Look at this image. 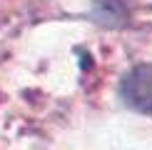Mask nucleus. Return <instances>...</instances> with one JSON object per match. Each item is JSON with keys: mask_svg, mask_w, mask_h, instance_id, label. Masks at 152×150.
Here are the masks:
<instances>
[{"mask_svg": "<svg viewBox=\"0 0 152 150\" xmlns=\"http://www.w3.org/2000/svg\"><path fill=\"white\" fill-rule=\"evenodd\" d=\"M120 98L127 108L137 112H152V68H132L120 83Z\"/></svg>", "mask_w": 152, "mask_h": 150, "instance_id": "1", "label": "nucleus"}, {"mask_svg": "<svg viewBox=\"0 0 152 150\" xmlns=\"http://www.w3.org/2000/svg\"><path fill=\"white\" fill-rule=\"evenodd\" d=\"M95 18L102 25L117 28L127 20V5L125 0H95Z\"/></svg>", "mask_w": 152, "mask_h": 150, "instance_id": "2", "label": "nucleus"}]
</instances>
